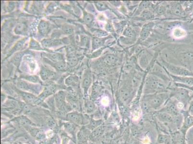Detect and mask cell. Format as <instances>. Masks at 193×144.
<instances>
[{
  "instance_id": "18",
  "label": "cell",
  "mask_w": 193,
  "mask_h": 144,
  "mask_svg": "<svg viewBox=\"0 0 193 144\" xmlns=\"http://www.w3.org/2000/svg\"><path fill=\"white\" fill-rule=\"evenodd\" d=\"M38 31L39 34L42 36H46L49 31V24L48 22L42 20L38 25Z\"/></svg>"
},
{
  "instance_id": "30",
  "label": "cell",
  "mask_w": 193,
  "mask_h": 144,
  "mask_svg": "<svg viewBox=\"0 0 193 144\" xmlns=\"http://www.w3.org/2000/svg\"><path fill=\"white\" fill-rule=\"evenodd\" d=\"M171 140L170 136L166 135L159 134L158 137V143L159 144H168Z\"/></svg>"
},
{
  "instance_id": "49",
  "label": "cell",
  "mask_w": 193,
  "mask_h": 144,
  "mask_svg": "<svg viewBox=\"0 0 193 144\" xmlns=\"http://www.w3.org/2000/svg\"><path fill=\"white\" fill-rule=\"evenodd\" d=\"M151 4V2L148 1H144L141 3L140 5H139V9H138L137 12H138V14H139L140 13L142 12L143 11L147 9L149 6V5Z\"/></svg>"
},
{
  "instance_id": "2",
  "label": "cell",
  "mask_w": 193,
  "mask_h": 144,
  "mask_svg": "<svg viewBox=\"0 0 193 144\" xmlns=\"http://www.w3.org/2000/svg\"><path fill=\"white\" fill-rule=\"evenodd\" d=\"M168 98L167 94L160 92L145 95L143 99L148 104L151 110H157L162 106Z\"/></svg>"
},
{
  "instance_id": "21",
  "label": "cell",
  "mask_w": 193,
  "mask_h": 144,
  "mask_svg": "<svg viewBox=\"0 0 193 144\" xmlns=\"http://www.w3.org/2000/svg\"><path fill=\"white\" fill-rule=\"evenodd\" d=\"M192 127H193V116L189 115V116L185 117L182 128V133L185 135L186 131Z\"/></svg>"
},
{
  "instance_id": "50",
  "label": "cell",
  "mask_w": 193,
  "mask_h": 144,
  "mask_svg": "<svg viewBox=\"0 0 193 144\" xmlns=\"http://www.w3.org/2000/svg\"><path fill=\"white\" fill-rule=\"evenodd\" d=\"M166 8L164 6L161 5L158 6L156 9V13L158 15H164L166 12Z\"/></svg>"
},
{
  "instance_id": "14",
  "label": "cell",
  "mask_w": 193,
  "mask_h": 144,
  "mask_svg": "<svg viewBox=\"0 0 193 144\" xmlns=\"http://www.w3.org/2000/svg\"><path fill=\"white\" fill-rule=\"evenodd\" d=\"M39 74L42 80L43 81L53 79L56 76L55 73L44 67H42L41 68Z\"/></svg>"
},
{
  "instance_id": "45",
  "label": "cell",
  "mask_w": 193,
  "mask_h": 144,
  "mask_svg": "<svg viewBox=\"0 0 193 144\" xmlns=\"http://www.w3.org/2000/svg\"><path fill=\"white\" fill-rule=\"evenodd\" d=\"M141 114V109L139 108H136L132 113L133 119L134 121H137L140 119Z\"/></svg>"
},
{
  "instance_id": "44",
  "label": "cell",
  "mask_w": 193,
  "mask_h": 144,
  "mask_svg": "<svg viewBox=\"0 0 193 144\" xmlns=\"http://www.w3.org/2000/svg\"><path fill=\"white\" fill-rule=\"evenodd\" d=\"M88 136V134L86 130H81L80 131L78 134V139L79 142H85Z\"/></svg>"
},
{
  "instance_id": "54",
  "label": "cell",
  "mask_w": 193,
  "mask_h": 144,
  "mask_svg": "<svg viewBox=\"0 0 193 144\" xmlns=\"http://www.w3.org/2000/svg\"><path fill=\"white\" fill-rule=\"evenodd\" d=\"M111 3L115 6H119L121 5V2L120 1H111Z\"/></svg>"
},
{
  "instance_id": "46",
  "label": "cell",
  "mask_w": 193,
  "mask_h": 144,
  "mask_svg": "<svg viewBox=\"0 0 193 144\" xmlns=\"http://www.w3.org/2000/svg\"><path fill=\"white\" fill-rule=\"evenodd\" d=\"M29 48L32 49H35V50H41V45H39V43L37 41L34 39H31L29 42Z\"/></svg>"
},
{
  "instance_id": "9",
  "label": "cell",
  "mask_w": 193,
  "mask_h": 144,
  "mask_svg": "<svg viewBox=\"0 0 193 144\" xmlns=\"http://www.w3.org/2000/svg\"><path fill=\"white\" fill-rule=\"evenodd\" d=\"M171 77L176 82L182 84L188 87H193V77H179V76H173L172 74H171Z\"/></svg>"
},
{
  "instance_id": "35",
  "label": "cell",
  "mask_w": 193,
  "mask_h": 144,
  "mask_svg": "<svg viewBox=\"0 0 193 144\" xmlns=\"http://www.w3.org/2000/svg\"><path fill=\"white\" fill-rule=\"evenodd\" d=\"M92 32L96 37L104 38L107 37L108 33L107 31L100 29H93Z\"/></svg>"
},
{
  "instance_id": "48",
  "label": "cell",
  "mask_w": 193,
  "mask_h": 144,
  "mask_svg": "<svg viewBox=\"0 0 193 144\" xmlns=\"http://www.w3.org/2000/svg\"><path fill=\"white\" fill-rule=\"evenodd\" d=\"M64 128L67 132L69 133H73L75 128V124L74 123H66L64 125Z\"/></svg>"
},
{
  "instance_id": "10",
  "label": "cell",
  "mask_w": 193,
  "mask_h": 144,
  "mask_svg": "<svg viewBox=\"0 0 193 144\" xmlns=\"http://www.w3.org/2000/svg\"><path fill=\"white\" fill-rule=\"evenodd\" d=\"M67 63L68 67H74L78 63V59L75 55V52L74 51L69 48L68 49L67 52Z\"/></svg>"
},
{
  "instance_id": "5",
  "label": "cell",
  "mask_w": 193,
  "mask_h": 144,
  "mask_svg": "<svg viewBox=\"0 0 193 144\" xmlns=\"http://www.w3.org/2000/svg\"><path fill=\"white\" fill-rule=\"evenodd\" d=\"M16 87L19 90L21 91H28V92H32L37 93L38 90L36 89V87H38V85H34L31 84L24 81V80H18L16 82Z\"/></svg>"
},
{
  "instance_id": "3",
  "label": "cell",
  "mask_w": 193,
  "mask_h": 144,
  "mask_svg": "<svg viewBox=\"0 0 193 144\" xmlns=\"http://www.w3.org/2000/svg\"><path fill=\"white\" fill-rule=\"evenodd\" d=\"M163 64L167 69V70L173 76L193 77V72L184 67L169 64L165 62L163 63Z\"/></svg>"
},
{
  "instance_id": "55",
  "label": "cell",
  "mask_w": 193,
  "mask_h": 144,
  "mask_svg": "<svg viewBox=\"0 0 193 144\" xmlns=\"http://www.w3.org/2000/svg\"><path fill=\"white\" fill-rule=\"evenodd\" d=\"M5 95H4V94H1V101H2V103H3V102H4V100H5Z\"/></svg>"
},
{
  "instance_id": "52",
  "label": "cell",
  "mask_w": 193,
  "mask_h": 144,
  "mask_svg": "<svg viewBox=\"0 0 193 144\" xmlns=\"http://www.w3.org/2000/svg\"><path fill=\"white\" fill-rule=\"evenodd\" d=\"M106 30L108 32H114V29L111 22H108L105 27Z\"/></svg>"
},
{
  "instance_id": "27",
  "label": "cell",
  "mask_w": 193,
  "mask_h": 144,
  "mask_svg": "<svg viewBox=\"0 0 193 144\" xmlns=\"http://www.w3.org/2000/svg\"><path fill=\"white\" fill-rule=\"evenodd\" d=\"M78 77L75 75H71L65 79V83L66 85L69 86H74L78 84Z\"/></svg>"
},
{
  "instance_id": "38",
  "label": "cell",
  "mask_w": 193,
  "mask_h": 144,
  "mask_svg": "<svg viewBox=\"0 0 193 144\" xmlns=\"http://www.w3.org/2000/svg\"><path fill=\"white\" fill-rule=\"evenodd\" d=\"M62 31L64 33L67 35H71L73 34L74 29L71 25L69 24H64L62 27Z\"/></svg>"
},
{
  "instance_id": "22",
  "label": "cell",
  "mask_w": 193,
  "mask_h": 144,
  "mask_svg": "<svg viewBox=\"0 0 193 144\" xmlns=\"http://www.w3.org/2000/svg\"><path fill=\"white\" fill-rule=\"evenodd\" d=\"M27 25L25 24V23H19L15 27V33L17 35H25L27 34Z\"/></svg>"
},
{
  "instance_id": "32",
  "label": "cell",
  "mask_w": 193,
  "mask_h": 144,
  "mask_svg": "<svg viewBox=\"0 0 193 144\" xmlns=\"http://www.w3.org/2000/svg\"><path fill=\"white\" fill-rule=\"evenodd\" d=\"M123 36L125 37L130 38H133L135 37L136 33L134 29L130 27H127L125 28L123 32Z\"/></svg>"
},
{
  "instance_id": "8",
  "label": "cell",
  "mask_w": 193,
  "mask_h": 144,
  "mask_svg": "<svg viewBox=\"0 0 193 144\" xmlns=\"http://www.w3.org/2000/svg\"><path fill=\"white\" fill-rule=\"evenodd\" d=\"M161 110L170 114L173 117H176L180 115L179 110L177 106V104L173 102L168 103L164 109Z\"/></svg>"
},
{
  "instance_id": "33",
  "label": "cell",
  "mask_w": 193,
  "mask_h": 144,
  "mask_svg": "<svg viewBox=\"0 0 193 144\" xmlns=\"http://www.w3.org/2000/svg\"><path fill=\"white\" fill-rule=\"evenodd\" d=\"M54 67L58 71H64L67 69L68 65L65 61H61L54 63Z\"/></svg>"
},
{
  "instance_id": "17",
  "label": "cell",
  "mask_w": 193,
  "mask_h": 144,
  "mask_svg": "<svg viewBox=\"0 0 193 144\" xmlns=\"http://www.w3.org/2000/svg\"><path fill=\"white\" fill-rule=\"evenodd\" d=\"M104 127L102 125L99 126L93 130L91 134H90L89 135L90 139L92 141L98 140L104 135Z\"/></svg>"
},
{
  "instance_id": "36",
  "label": "cell",
  "mask_w": 193,
  "mask_h": 144,
  "mask_svg": "<svg viewBox=\"0 0 193 144\" xmlns=\"http://www.w3.org/2000/svg\"><path fill=\"white\" fill-rule=\"evenodd\" d=\"M23 78H24L25 80H27L29 82L33 83H38L40 82V79L38 76L35 75H26L22 77Z\"/></svg>"
},
{
  "instance_id": "20",
  "label": "cell",
  "mask_w": 193,
  "mask_h": 144,
  "mask_svg": "<svg viewBox=\"0 0 193 144\" xmlns=\"http://www.w3.org/2000/svg\"><path fill=\"white\" fill-rule=\"evenodd\" d=\"M181 60L186 65L193 67V52H186L181 55Z\"/></svg>"
},
{
  "instance_id": "53",
  "label": "cell",
  "mask_w": 193,
  "mask_h": 144,
  "mask_svg": "<svg viewBox=\"0 0 193 144\" xmlns=\"http://www.w3.org/2000/svg\"><path fill=\"white\" fill-rule=\"evenodd\" d=\"M189 114L190 115L193 116V101L190 103L189 108Z\"/></svg>"
},
{
  "instance_id": "25",
  "label": "cell",
  "mask_w": 193,
  "mask_h": 144,
  "mask_svg": "<svg viewBox=\"0 0 193 144\" xmlns=\"http://www.w3.org/2000/svg\"><path fill=\"white\" fill-rule=\"evenodd\" d=\"M47 57L55 63L61 61H64L63 55L60 53H48L47 54Z\"/></svg>"
},
{
  "instance_id": "41",
  "label": "cell",
  "mask_w": 193,
  "mask_h": 144,
  "mask_svg": "<svg viewBox=\"0 0 193 144\" xmlns=\"http://www.w3.org/2000/svg\"><path fill=\"white\" fill-rule=\"evenodd\" d=\"M102 121L101 120H92L90 122L89 125V130H91L93 131L96 128L99 126L101 125Z\"/></svg>"
},
{
  "instance_id": "1",
  "label": "cell",
  "mask_w": 193,
  "mask_h": 144,
  "mask_svg": "<svg viewBox=\"0 0 193 144\" xmlns=\"http://www.w3.org/2000/svg\"><path fill=\"white\" fill-rule=\"evenodd\" d=\"M145 95L162 92L166 88V85L157 76L149 74L146 78L144 86Z\"/></svg>"
},
{
  "instance_id": "11",
  "label": "cell",
  "mask_w": 193,
  "mask_h": 144,
  "mask_svg": "<svg viewBox=\"0 0 193 144\" xmlns=\"http://www.w3.org/2000/svg\"><path fill=\"white\" fill-rule=\"evenodd\" d=\"M132 90L127 87H124L120 91V97L121 99L125 103H128L131 99Z\"/></svg>"
},
{
  "instance_id": "39",
  "label": "cell",
  "mask_w": 193,
  "mask_h": 144,
  "mask_svg": "<svg viewBox=\"0 0 193 144\" xmlns=\"http://www.w3.org/2000/svg\"><path fill=\"white\" fill-rule=\"evenodd\" d=\"M96 7L99 11H104L109 9V7L105 2H95Z\"/></svg>"
},
{
  "instance_id": "37",
  "label": "cell",
  "mask_w": 193,
  "mask_h": 144,
  "mask_svg": "<svg viewBox=\"0 0 193 144\" xmlns=\"http://www.w3.org/2000/svg\"><path fill=\"white\" fill-rule=\"evenodd\" d=\"M86 110L88 113H91L96 110V107L94 103L92 101H86Z\"/></svg>"
},
{
  "instance_id": "19",
  "label": "cell",
  "mask_w": 193,
  "mask_h": 144,
  "mask_svg": "<svg viewBox=\"0 0 193 144\" xmlns=\"http://www.w3.org/2000/svg\"><path fill=\"white\" fill-rule=\"evenodd\" d=\"M109 38V37H107L105 38H104L93 37L92 40V50H94L100 48L103 46L106 40Z\"/></svg>"
},
{
  "instance_id": "12",
  "label": "cell",
  "mask_w": 193,
  "mask_h": 144,
  "mask_svg": "<svg viewBox=\"0 0 193 144\" xmlns=\"http://www.w3.org/2000/svg\"><path fill=\"white\" fill-rule=\"evenodd\" d=\"M66 118L70 122L76 124H81L83 122L82 115L76 112L69 113L66 114Z\"/></svg>"
},
{
  "instance_id": "4",
  "label": "cell",
  "mask_w": 193,
  "mask_h": 144,
  "mask_svg": "<svg viewBox=\"0 0 193 144\" xmlns=\"http://www.w3.org/2000/svg\"><path fill=\"white\" fill-rule=\"evenodd\" d=\"M173 97L178 103H182L184 104L189 99V93L186 89L180 88L173 93Z\"/></svg>"
},
{
  "instance_id": "40",
  "label": "cell",
  "mask_w": 193,
  "mask_h": 144,
  "mask_svg": "<svg viewBox=\"0 0 193 144\" xmlns=\"http://www.w3.org/2000/svg\"><path fill=\"white\" fill-rule=\"evenodd\" d=\"M17 121H18V123L22 125L28 126V127L32 125V124L33 123L26 117L22 116V117H19L17 119Z\"/></svg>"
},
{
  "instance_id": "13",
  "label": "cell",
  "mask_w": 193,
  "mask_h": 144,
  "mask_svg": "<svg viewBox=\"0 0 193 144\" xmlns=\"http://www.w3.org/2000/svg\"><path fill=\"white\" fill-rule=\"evenodd\" d=\"M41 44L43 47L46 48H49L57 46L62 45V41L59 39L54 38H48L44 39L41 41Z\"/></svg>"
},
{
  "instance_id": "15",
  "label": "cell",
  "mask_w": 193,
  "mask_h": 144,
  "mask_svg": "<svg viewBox=\"0 0 193 144\" xmlns=\"http://www.w3.org/2000/svg\"><path fill=\"white\" fill-rule=\"evenodd\" d=\"M66 95L64 91H59L55 95V102L56 107L59 110L63 106L65 102Z\"/></svg>"
},
{
  "instance_id": "28",
  "label": "cell",
  "mask_w": 193,
  "mask_h": 144,
  "mask_svg": "<svg viewBox=\"0 0 193 144\" xmlns=\"http://www.w3.org/2000/svg\"><path fill=\"white\" fill-rule=\"evenodd\" d=\"M173 36L176 38H180L186 36V31L181 27H176L173 31Z\"/></svg>"
},
{
  "instance_id": "26",
  "label": "cell",
  "mask_w": 193,
  "mask_h": 144,
  "mask_svg": "<svg viewBox=\"0 0 193 144\" xmlns=\"http://www.w3.org/2000/svg\"><path fill=\"white\" fill-rule=\"evenodd\" d=\"M91 82H92V78H91V75L89 74V73H88L86 75L84 79L83 80V83H82V87L86 92L89 89Z\"/></svg>"
},
{
  "instance_id": "51",
  "label": "cell",
  "mask_w": 193,
  "mask_h": 144,
  "mask_svg": "<svg viewBox=\"0 0 193 144\" xmlns=\"http://www.w3.org/2000/svg\"><path fill=\"white\" fill-rule=\"evenodd\" d=\"M139 141L137 140V139L136 137H131L130 139H128L127 142H126V144H139Z\"/></svg>"
},
{
  "instance_id": "47",
  "label": "cell",
  "mask_w": 193,
  "mask_h": 144,
  "mask_svg": "<svg viewBox=\"0 0 193 144\" xmlns=\"http://www.w3.org/2000/svg\"><path fill=\"white\" fill-rule=\"evenodd\" d=\"M89 38L88 36L85 35H81L80 38V44L81 46L86 47L88 46L89 43Z\"/></svg>"
},
{
  "instance_id": "7",
  "label": "cell",
  "mask_w": 193,
  "mask_h": 144,
  "mask_svg": "<svg viewBox=\"0 0 193 144\" xmlns=\"http://www.w3.org/2000/svg\"><path fill=\"white\" fill-rule=\"evenodd\" d=\"M157 118L158 121L163 123L172 124L174 123V117L170 114L164 111L160 110L157 114Z\"/></svg>"
},
{
  "instance_id": "34",
  "label": "cell",
  "mask_w": 193,
  "mask_h": 144,
  "mask_svg": "<svg viewBox=\"0 0 193 144\" xmlns=\"http://www.w3.org/2000/svg\"><path fill=\"white\" fill-rule=\"evenodd\" d=\"M94 20V16L89 13L84 12L83 15V20L87 25H90Z\"/></svg>"
},
{
  "instance_id": "42",
  "label": "cell",
  "mask_w": 193,
  "mask_h": 144,
  "mask_svg": "<svg viewBox=\"0 0 193 144\" xmlns=\"http://www.w3.org/2000/svg\"><path fill=\"white\" fill-rule=\"evenodd\" d=\"M139 16L142 19H149L153 17V14L151 11L147 9L142 12Z\"/></svg>"
},
{
  "instance_id": "43",
  "label": "cell",
  "mask_w": 193,
  "mask_h": 144,
  "mask_svg": "<svg viewBox=\"0 0 193 144\" xmlns=\"http://www.w3.org/2000/svg\"><path fill=\"white\" fill-rule=\"evenodd\" d=\"M22 56V52H18V53H16V54L13 57L12 59V62L13 63H14L16 67H18L19 64L20 63Z\"/></svg>"
},
{
  "instance_id": "16",
  "label": "cell",
  "mask_w": 193,
  "mask_h": 144,
  "mask_svg": "<svg viewBox=\"0 0 193 144\" xmlns=\"http://www.w3.org/2000/svg\"><path fill=\"white\" fill-rule=\"evenodd\" d=\"M171 10L172 13L178 16H183L185 15L184 11L182 5L178 2H173L171 4Z\"/></svg>"
},
{
  "instance_id": "24",
  "label": "cell",
  "mask_w": 193,
  "mask_h": 144,
  "mask_svg": "<svg viewBox=\"0 0 193 144\" xmlns=\"http://www.w3.org/2000/svg\"><path fill=\"white\" fill-rule=\"evenodd\" d=\"M22 97L24 101L28 103H32L37 100V98L34 95L29 93L26 92L24 91L20 92Z\"/></svg>"
},
{
  "instance_id": "6",
  "label": "cell",
  "mask_w": 193,
  "mask_h": 144,
  "mask_svg": "<svg viewBox=\"0 0 193 144\" xmlns=\"http://www.w3.org/2000/svg\"><path fill=\"white\" fill-rule=\"evenodd\" d=\"M154 26V23L153 22L148 23L143 26L139 35V39L141 41H144L148 37Z\"/></svg>"
},
{
  "instance_id": "31",
  "label": "cell",
  "mask_w": 193,
  "mask_h": 144,
  "mask_svg": "<svg viewBox=\"0 0 193 144\" xmlns=\"http://www.w3.org/2000/svg\"><path fill=\"white\" fill-rule=\"evenodd\" d=\"M56 89H56V87L54 86H49V87H47L45 88V90L43 92L42 94L41 95L40 97L42 98H43V97L45 98L47 96L48 97L50 95H52V94L55 93L56 92Z\"/></svg>"
},
{
  "instance_id": "56",
  "label": "cell",
  "mask_w": 193,
  "mask_h": 144,
  "mask_svg": "<svg viewBox=\"0 0 193 144\" xmlns=\"http://www.w3.org/2000/svg\"><path fill=\"white\" fill-rule=\"evenodd\" d=\"M98 144V143H96V144Z\"/></svg>"
},
{
  "instance_id": "29",
  "label": "cell",
  "mask_w": 193,
  "mask_h": 144,
  "mask_svg": "<svg viewBox=\"0 0 193 144\" xmlns=\"http://www.w3.org/2000/svg\"><path fill=\"white\" fill-rule=\"evenodd\" d=\"M27 38H23L22 40H20L18 41L17 43L15 44L14 47L11 50L10 52V54H12V53H14L15 52H17V51H19V50L21 49L23 47V45L25 44V42L27 41Z\"/></svg>"
},
{
  "instance_id": "23",
  "label": "cell",
  "mask_w": 193,
  "mask_h": 144,
  "mask_svg": "<svg viewBox=\"0 0 193 144\" xmlns=\"http://www.w3.org/2000/svg\"><path fill=\"white\" fill-rule=\"evenodd\" d=\"M118 59L117 57L115 56V55L112 54H109L106 55V56L104 58V63L105 65L108 66H111L117 63Z\"/></svg>"
}]
</instances>
